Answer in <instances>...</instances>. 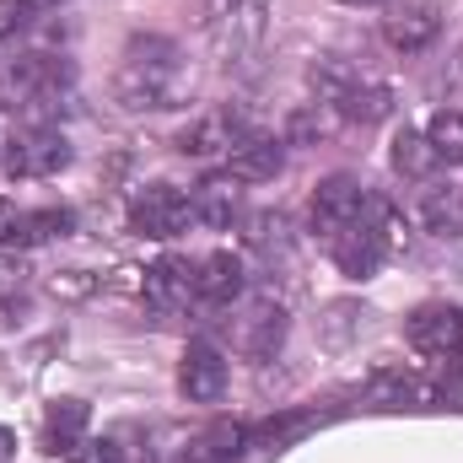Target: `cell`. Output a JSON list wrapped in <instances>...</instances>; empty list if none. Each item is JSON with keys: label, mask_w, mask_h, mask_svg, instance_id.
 I'll return each instance as SVG.
<instances>
[{"label": "cell", "mask_w": 463, "mask_h": 463, "mask_svg": "<svg viewBox=\"0 0 463 463\" xmlns=\"http://www.w3.org/2000/svg\"><path fill=\"white\" fill-rule=\"evenodd\" d=\"M114 98L129 114H162L184 103V49L162 33H140L124 43L114 71Z\"/></svg>", "instance_id": "cell-1"}, {"label": "cell", "mask_w": 463, "mask_h": 463, "mask_svg": "<svg viewBox=\"0 0 463 463\" xmlns=\"http://www.w3.org/2000/svg\"><path fill=\"white\" fill-rule=\"evenodd\" d=\"M71 103V65L54 54H5L0 60V109L27 114L33 124L60 114Z\"/></svg>", "instance_id": "cell-2"}, {"label": "cell", "mask_w": 463, "mask_h": 463, "mask_svg": "<svg viewBox=\"0 0 463 463\" xmlns=\"http://www.w3.org/2000/svg\"><path fill=\"white\" fill-rule=\"evenodd\" d=\"M269 11L275 0H200V22L227 71H253L269 38Z\"/></svg>", "instance_id": "cell-3"}, {"label": "cell", "mask_w": 463, "mask_h": 463, "mask_svg": "<svg viewBox=\"0 0 463 463\" xmlns=\"http://www.w3.org/2000/svg\"><path fill=\"white\" fill-rule=\"evenodd\" d=\"M71 167V140L54 124H27L5 140V173L11 178H54Z\"/></svg>", "instance_id": "cell-4"}, {"label": "cell", "mask_w": 463, "mask_h": 463, "mask_svg": "<svg viewBox=\"0 0 463 463\" xmlns=\"http://www.w3.org/2000/svg\"><path fill=\"white\" fill-rule=\"evenodd\" d=\"M129 222H135L140 237L167 242V237H178V232L194 222V200H189L184 189H173V184H146V189L129 200Z\"/></svg>", "instance_id": "cell-5"}, {"label": "cell", "mask_w": 463, "mask_h": 463, "mask_svg": "<svg viewBox=\"0 0 463 463\" xmlns=\"http://www.w3.org/2000/svg\"><path fill=\"white\" fill-rule=\"evenodd\" d=\"M437 33H442V5L437 0H388V16H383L388 49L420 54V49L437 43Z\"/></svg>", "instance_id": "cell-6"}, {"label": "cell", "mask_w": 463, "mask_h": 463, "mask_svg": "<svg viewBox=\"0 0 463 463\" xmlns=\"http://www.w3.org/2000/svg\"><path fill=\"white\" fill-rule=\"evenodd\" d=\"M286 329H291L286 307H280L275 297H259V302H248V313L237 318V335H232V345L242 350L248 361H269L275 350L286 345Z\"/></svg>", "instance_id": "cell-7"}, {"label": "cell", "mask_w": 463, "mask_h": 463, "mask_svg": "<svg viewBox=\"0 0 463 463\" xmlns=\"http://www.w3.org/2000/svg\"><path fill=\"white\" fill-rule=\"evenodd\" d=\"M404 335H410V345L415 350L448 361V355H458L463 350V307H453V302H426V307L410 313Z\"/></svg>", "instance_id": "cell-8"}, {"label": "cell", "mask_w": 463, "mask_h": 463, "mask_svg": "<svg viewBox=\"0 0 463 463\" xmlns=\"http://www.w3.org/2000/svg\"><path fill=\"white\" fill-rule=\"evenodd\" d=\"M361 205H366V189L350 178V173H335V178H324L318 189H313V232L329 242L335 232H345L355 216H361Z\"/></svg>", "instance_id": "cell-9"}, {"label": "cell", "mask_w": 463, "mask_h": 463, "mask_svg": "<svg viewBox=\"0 0 463 463\" xmlns=\"http://www.w3.org/2000/svg\"><path fill=\"white\" fill-rule=\"evenodd\" d=\"M178 388L189 404H216L227 393V355L211 345V340H194L184 350V366H178Z\"/></svg>", "instance_id": "cell-10"}, {"label": "cell", "mask_w": 463, "mask_h": 463, "mask_svg": "<svg viewBox=\"0 0 463 463\" xmlns=\"http://www.w3.org/2000/svg\"><path fill=\"white\" fill-rule=\"evenodd\" d=\"M280 167H286V140L280 135H253L248 129L227 151V173L237 184H269Z\"/></svg>", "instance_id": "cell-11"}, {"label": "cell", "mask_w": 463, "mask_h": 463, "mask_svg": "<svg viewBox=\"0 0 463 463\" xmlns=\"http://www.w3.org/2000/svg\"><path fill=\"white\" fill-rule=\"evenodd\" d=\"M189 297H194V264L189 259H156L146 269V307L178 313V307H189Z\"/></svg>", "instance_id": "cell-12"}, {"label": "cell", "mask_w": 463, "mask_h": 463, "mask_svg": "<svg viewBox=\"0 0 463 463\" xmlns=\"http://www.w3.org/2000/svg\"><path fill=\"white\" fill-rule=\"evenodd\" d=\"M194 222H205V227L227 232L237 216H242V184L232 178V173H211V178H200L194 184Z\"/></svg>", "instance_id": "cell-13"}, {"label": "cell", "mask_w": 463, "mask_h": 463, "mask_svg": "<svg viewBox=\"0 0 463 463\" xmlns=\"http://www.w3.org/2000/svg\"><path fill=\"white\" fill-rule=\"evenodd\" d=\"M242 297V259L237 253H211L194 264V302L205 307H227Z\"/></svg>", "instance_id": "cell-14"}, {"label": "cell", "mask_w": 463, "mask_h": 463, "mask_svg": "<svg viewBox=\"0 0 463 463\" xmlns=\"http://www.w3.org/2000/svg\"><path fill=\"white\" fill-rule=\"evenodd\" d=\"M242 135H248V129H242L232 114H211V118H194V124L178 135V151L205 162V156H222V151H232Z\"/></svg>", "instance_id": "cell-15"}, {"label": "cell", "mask_w": 463, "mask_h": 463, "mask_svg": "<svg viewBox=\"0 0 463 463\" xmlns=\"http://www.w3.org/2000/svg\"><path fill=\"white\" fill-rule=\"evenodd\" d=\"M87 426H92V410H87L81 399H60V404H49V415H43V437H49L54 453H76V448L87 442Z\"/></svg>", "instance_id": "cell-16"}, {"label": "cell", "mask_w": 463, "mask_h": 463, "mask_svg": "<svg viewBox=\"0 0 463 463\" xmlns=\"http://www.w3.org/2000/svg\"><path fill=\"white\" fill-rule=\"evenodd\" d=\"M335 114L345 118V124H361V129H372V124H383V118L393 114V92H388L383 81H366V76H361V81L350 87L345 98L335 103Z\"/></svg>", "instance_id": "cell-17"}, {"label": "cell", "mask_w": 463, "mask_h": 463, "mask_svg": "<svg viewBox=\"0 0 463 463\" xmlns=\"http://www.w3.org/2000/svg\"><path fill=\"white\" fill-rule=\"evenodd\" d=\"M420 222H426V232H437V237H463V189L431 184L420 194Z\"/></svg>", "instance_id": "cell-18"}, {"label": "cell", "mask_w": 463, "mask_h": 463, "mask_svg": "<svg viewBox=\"0 0 463 463\" xmlns=\"http://www.w3.org/2000/svg\"><path fill=\"white\" fill-rule=\"evenodd\" d=\"M248 442H253V431H248V426H237V420H216V426L194 442V453H200V458H211V463H232V458H242V453H248Z\"/></svg>", "instance_id": "cell-19"}, {"label": "cell", "mask_w": 463, "mask_h": 463, "mask_svg": "<svg viewBox=\"0 0 463 463\" xmlns=\"http://www.w3.org/2000/svg\"><path fill=\"white\" fill-rule=\"evenodd\" d=\"M366 318H372V313H366L361 302H329L324 318H318V335H324V345L340 350V345H350V340L366 329Z\"/></svg>", "instance_id": "cell-20"}, {"label": "cell", "mask_w": 463, "mask_h": 463, "mask_svg": "<svg viewBox=\"0 0 463 463\" xmlns=\"http://www.w3.org/2000/svg\"><path fill=\"white\" fill-rule=\"evenodd\" d=\"M426 140H431V156H437V162L463 167V114H453V109L431 114V124H426Z\"/></svg>", "instance_id": "cell-21"}, {"label": "cell", "mask_w": 463, "mask_h": 463, "mask_svg": "<svg viewBox=\"0 0 463 463\" xmlns=\"http://www.w3.org/2000/svg\"><path fill=\"white\" fill-rule=\"evenodd\" d=\"M307 81H313V92H318V103H329V109H335V103L345 98L350 87L361 81V71H355V65H345V60H335V54H329V60H318V65L307 71Z\"/></svg>", "instance_id": "cell-22"}, {"label": "cell", "mask_w": 463, "mask_h": 463, "mask_svg": "<svg viewBox=\"0 0 463 463\" xmlns=\"http://www.w3.org/2000/svg\"><path fill=\"white\" fill-rule=\"evenodd\" d=\"M393 167H399L404 178H426V173L437 167V156H431V140H426L420 129H404V135L393 140Z\"/></svg>", "instance_id": "cell-23"}, {"label": "cell", "mask_w": 463, "mask_h": 463, "mask_svg": "<svg viewBox=\"0 0 463 463\" xmlns=\"http://www.w3.org/2000/svg\"><path fill=\"white\" fill-rule=\"evenodd\" d=\"M248 242H253L259 253H286V248H291V222H286V211H259V216H248Z\"/></svg>", "instance_id": "cell-24"}, {"label": "cell", "mask_w": 463, "mask_h": 463, "mask_svg": "<svg viewBox=\"0 0 463 463\" xmlns=\"http://www.w3.org/2000/svg\"><path fill=\"white\" fill-rule=\"evenodd\" d=\"M313 426H324V415H313V410H302V415H280V420H264V426L253 431V442H259V448H286V442L307 437Z\"/></svg>", "instance_id": "cell-25"}, {"label": "cell", "mask_w": 463, "mask_h": 463, "mask_svg": "<svg viewBox=\"0 0 463 463\" xmlns=\"http://www.w3.org/2000/svg\"><path fill=\"white\" fill-rule=\"evenodd\" d=\"M71 227H76L71 211H33L16 222V242H49V237H65Z\"/></svg>", "instance_id": "cell-26"}, {"label": "cell", "mask_w": 463, "mask_h": 463, "mask_svg": "<svg viewBox=\"0 0 463 463\" xmlns=\"http://www.w3.org/2000/svg\"><path fill=\"white\" fill-rule=\"evenodd\" d=\"M49 291H54V297H65V302H81V297H92V291H98V280H92L87 269H60V275L49 280Z\"/></svg>", "instance_id": "cell-27"}, {"label": "cell", "mask_w": 463, "mask_h": 463, "mask_svg": "<svg viewBox=\"0 0 463 463\" xmlns=\"http://www.w3.org/2000/svg\"><path fill=\"white\" fill-rule=\"evenodd\" d=\"M71 463H124V448L109 442V437H98V442H81V448L71 453Z\"/></svg>", "instance_id": "cell-28"}, {"label": "cell", "mask_w": 463, "mask_h": 463, "mask_svg": "<svg viewBox=\"0 0 463 463\" xmlns=\"http://www.w3.org/2000/svg\"><path fill=\"white\" fill-rule=\"evenodd\" d=\"M27 16H33V11H27L22 0H0V43H5V38H16V33L27 27Z\"/></svg>", "instance_id": "cell-29"}, {"label": "cell", "mask_w": 463, "mask_h": 463, "mask_svg": "<svg viewBox=\"0 0 463 463\" xmlns=\"http://www.w3.org/2000/svg\"><path fill=\"white\" fill-rule=\"evenodd\" d=\"M16 222H22V211L11 200H0V242H16Z\"/></svg>", "instance_id": "cell-30"}, {"label": "cell", "mask_w": 463, "mask_h": 463, "mask_svg": "<svg viewBox=\"0 0 463 463\" xmlns=\"http://www.w3.org/2000/svg\"><path fill=\"white\" fill-rule=\"evenodd\" d=\"M22 5H27V11H33V16H38V11H60V5H65V0H22Z\"/></svg>", "instance_id": "cell-31"}, {"label": "cell", "mask_w": 463, "mask_h": 463, "mask_svg": "<svg viewBox=\"0 0 463 463\" xmlns=\"http://www.w3.org/2000/svg\"><path fill=\"white\" fill-rule=\"evenodd\" d=\"M345 5H388V0H345Z\"/></svg>", "instance_id": "cell-32"}, {"label": "cell", "mask_w": 463, "mask_h": 463, "mask_svg": "<svg viewBox=\"0 0 463 463\" xmlns=\"http://www.w3.org/2000/svg\"><path fill=\"white\" fill-rule=\"evenodd\" d=\"M453 361H458V366H463V350H458V355H453Z\"/></svg>", "instance_id": "cell-33"}]
</instances>
